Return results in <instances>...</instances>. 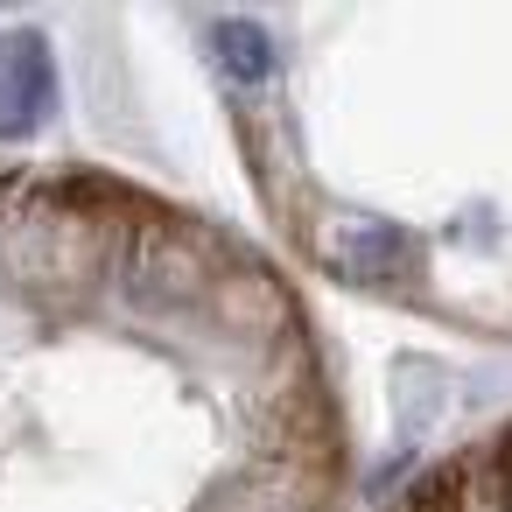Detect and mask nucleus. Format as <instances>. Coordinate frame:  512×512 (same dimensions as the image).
<instances>
[{
    "label": "nucleus",
    "mask_w": 512,
    "mask_h": 512,
    "mask_svg": "<svg viewBox=\"0 0 512 512\" xmlns=\"http://www.w3.org/2000/svg\"><path fill=\"white\" fill-rule=\"evenodd\" d=\"M57 99V64L36 29H15L0 43V134H29Z\"/></svg>",
    "instance_id": "nucleus-1"
},
{
    "label": "nucleus",
    "mask_w": 512,
    "mask_h": 512,
    "mask_svg": "<svg viewBox=\"0 0 512 512\" xmlns=\"http://www.w3.org/2000/svg\"><path fill=\"white\" fill-rule=\"evenodd\" d=\"M211 50H218V64H225V78H239V85H260V78H274V36L253 22V15H225V22H211Z\"/></svg>",
    "instance_id": "nucleus-2"
}]
</instances>
